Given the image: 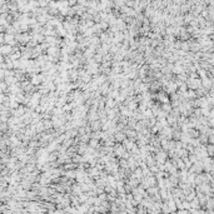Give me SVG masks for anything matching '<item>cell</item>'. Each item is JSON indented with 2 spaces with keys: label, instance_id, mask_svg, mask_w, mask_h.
Returning a JSON list of instances; mask_svg holds the SVG:
<instances>
[{
  "label": "cell",
  "instance_id": "1",
  "mask_svg": "<svg viewBox=\"0 0 214 214\" xmlns=\"http://www.w3.org/2000/svg\"><path fill=\"white\" fill-rule=\"evenodd\" d=\"M113 148H114V155H115L117 158H123L124 153L127 152L124 144H122V143H115Z\"/></svg>",
  "mask_w": 214,
  "mask_h": 214
}]
</instances>
